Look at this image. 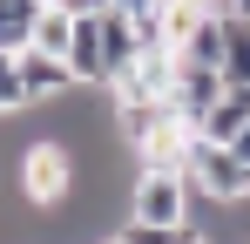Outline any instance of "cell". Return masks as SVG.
I'll list each match as a JSON object with an SVG mask.
<instances>
[{"instance_id":"obj_1","label":"cell","mask_w":250,"mask_h":244,"mask_svg":"<svg viewBox=\"0 0 250 244\" xmlns=\"http://www.w3.org/2000/svg\"><path fill=\"white\" fill-rule=\"evenodd\" d=\"M14 176H21V203L27 210H61V203L75 197V183H82V163L68 143H27L21 163H14Z\"/></svg>"},{"instance_id":"obj_2","label":"cell","mask_w":250,"mask_h":244,"mask_svg":"<svg viewBox=\"0 0 250 244\" xmlns=\"http://www.w3.org/2000/svg\"><path fill=\"white\" fill-rule=\"evenodd\" d=\"M183 176L196 183V197L209 203H250V163L230 149V143H209L196 136L189 143V156H183Z\"/></svg>"},{"instance_id":"obj_3","label":"cell","mask_w":250,"mask_h":244,"mask_svg":"<svg viewBox=\"0 0 250 244\" xmlns=\"http://www.w3.org/2000/svg\"><path fill=\"white\" fill-rule=\"evenodd\" d=\"M189 210H196V183L183 176V170H135V183H128V217H142V224H189Z\"/></svg>"},{"instance_id":"obj_4","label":"cell","mask_w":250,"mask_h":244,"mask_svg":"<svg viewBox=\"0 0 250 244\" xmlns=\"http://www.w3.org/2000/svg\"><path fill=\"white\" fill-rule=\"evenodd\" d=\"M223 88H230V81H223V68H183V61H176V81H169V109L189 122V129H203V116L216 109V102H223Z\"/></svg>"},{"instance_id":"obj_5","label":"cell","mask_w":250,"mask_h":244,"mask_svg":"<svg viewBox=\"0 0 250 244\" xmlns=\"http://www.w3.org/2000/svg\"><path fill=\"white\" fill-rule=\"evenodd\" d=\"M14 61H21V81H27V95H34V102H54V95H68V88H75V68H68L61 54H47V48H21Z\"/></svg>"},{"instance_id":"obj_6","label":"cell","mask_w":250,"mask_h":244,"mask_svg":"<svg viewBox=\"0 0 250 244\" xmlns=\"http://www.w3.org/2000/svg\"><path fill=\"white\" fill-rule=\"evenodd\" d=\"M102 61H108V81H122L135 61H142V41H135V21L128 14H102Z\"/></svg>"},{"instance_id":"obj_7","label":"cell","mask_w":250,"mask_h":244,"mask_svg":"<svg viewBox=\"0 0 250 244\" xmlns=\"http://www.w3.org/2000/svg\"><path fill=\"white\" fill-rule=\"evenodd\" d=\"M223 48H230V21H223V14H203L196 34L176 48V61H183V68H223Z\"/></svg>"},{"instance_id":"obj_8","label":"cell","mask_w":250,"mask_h":244,"mask_svg":"<svg viewBox=\"0 0 250 244\" xmlns=\"http://www.w3.org/2000/svg\"><path fill=\"white\" fill-rule=\"evenodd\" d=\"M41 7H47V0H0V54H21V48H34Z\"/></svg>"},{"instance_id":"obj_9","label":"cell","mask_w":250,"mask_h":244,"mask_svg":"<svg viewBox=\"0 0 250 244\" xmlns=\"http://www.w3.org/2000/svg\"><path fill=\"white\" fill-rule=\"evenodd\" d=\"M244 122H250V88H237V81H230V88H223V102L203 116V129H196V136H209V143H230Z\"/></svg>"},{"instance_id":"obj_10","label":"cell","mask_w":250,"mask_h":244,"mask_svg":"<svg viewBox=\"0 0 250 244\" xmlns=\"http://www.w3.org/2000/svg\"><path fill=\"white\" fill-rule=\"evenodd\" d=\"M68 41H75V7L47 0V7H41V27H34V48H47V54L68 61Z\"/></svg>"},{"instance_id":"obj_11","label":"cell","mask_w":250,"mask_h":244,"mask_svg":"<svg viewBox=\"0 0 250 244\" xmlns=\"http://www.w3.org/2000/svg\"><path fill=\"white\" fill-rule=\"evenodd\" d=\"M115 244H203V231H196V217H189V224H176V231H163V224H142V217H128L122 231H115Z\"/></svg>"},{"instance_id":"obj_12","label":"cell","mask_w":250,"mask_h":244,"mask_svg":"<svg viewBox=\"0 0 250 244\" xmlns=\"http://www.w3.org/2000/svg\"><path fill=\"white\" fill-rule=\"evenodd\" d=\"M21 109H34V95H27V81H21V61L0 54V122H14Z\"/></svg>"},{"instance_id":"obj_13","label":"cell","mask_w":250,"mask_h":244,"mask_svg":"<svg viewBox=\"0 0 250 244\" xmlns=\"http://www.w3.org/2000/svg\"><path fill=\"white\" fill-rule=\"evenodd\" d=\"M223 81L250 88V21H230V48H223Z\"/></svg>"},{"instance_id":"obj_14","label":"cell","mask_w":250,"mask_h":244,"mask_svg":"<svg viewBox=\"0 0 250 244\" xmlns=\"http://www.w3.org/2000/svg\"><path fill=\"white\" fill-rule=\"evenodd\" d=\"M209 14H223V21H250V0H209Z\"/></svg>"},{"instance_id":"obj_15","label":"cell","mask_w":250,"mask_h":244,"mask_svg":"<svg viewBox=\"0 0 250 244\" xmlns=\"http://www.w3.org/2000/svg\"><path fill=\"white\" fill-rule=\"evenodd\" d=\"M115 14H163V0H115Z\"/></svg>"},{"instance_id":"obj_16","label":"cell","mask_w":250,"mask_h":244,"mask_svg":"<svg viewBox=\"0 0 250 244\" xmlns=\"http://www.w3.org/2000/svg\"><path fill=\"white\" fill-rule=\"evenodd\" d=\"M61 7H75V14H108L115 0H61Z\"/></svg>"},{"instance_id":"obj_17","label":"cell","mask_w":250,"mask_h":244,"mask_svg":"<svg viewBox=\"0 0 250 244\" xmlns=\"http://www.w3.org/2000/svg\"><path fill=\"white\" fill-rule=\"evenodd\" d=\"M230 149H237V156L250 163V122H244V129H237V136H230Z\"/></svg>"},{"instance_id":"obj_18","label":"cell","mask_w":250,"mask_h":244,"mask_svg":"<svg viewBox=\"0 0 250 244\" xmlns=\"http://www.w3.org/2000/svg\"><path fill=\"white\" fill-rule=\"evenodd\" d=\"M108 244H115V238H108Z\"/></svg>"},{"instance_id":"obj_19","label":"cell","mask_w":250,"mask_h":244,"mask_svg":"<svg viewBox=\"0 0 250 244\" xmlns=\"http://www.w3.org/2000/svg\"><path fill=\"white\" fill-rule=\"evenodd\" d=\"M203 244H209V238H203Z\"/></svg>"}]
</instances>
